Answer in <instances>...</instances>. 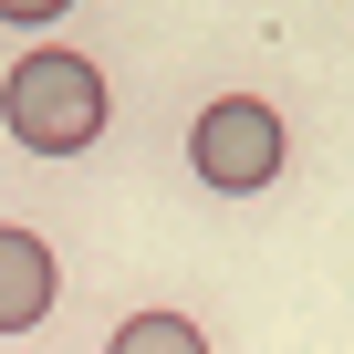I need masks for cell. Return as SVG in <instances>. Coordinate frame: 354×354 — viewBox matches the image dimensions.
Listing matches in <instances>:
<instances>
[{"label":"cell","mask_w":354,"mask_h":354,"mask_svg":"<svg viewBox=\"0 0 354 354\" xmlns=\"http://www.w3.org/2000/svg\"><path fill=\"white\" fill-rule=\"evenodd\" d=\"M0 115H11V146H32V156H84V146L104 136V73H94L84 53L42 42V53L11 63Z\"/></svg>","instance_id":"1"},{"label":"cell","mask_w":354,"mask_h":354,"mask_svg":"<svg viewBox=\"0 0 354 354\" xmlns=\"http://www.w3.org/2000/svg\"><path fill=\"white\" fill-rule=\"evenodd\" d=\"M188 167H198V188H219V198H261L281 177V115L261 94H219L188 125Z\"/></svg>","instance_id":"2"},{"label":"cell","mask_w":354,"mask_h":354,"mask_svg":"<svg viewBox=\"0 0 354 354\" xmlns=\"http://www.w3.org/2000/svg\"><path fill=\"white\" fill-rule=\"evenodd\" d=\"M53 313V250L32 230H0V333H32Z\"/></svg>","instance_id":"3"},{"label":"cell","mask_w":354,"mask_h":354,"mask_svg":"<svg viewBox=\"0 0 354 354\" xmlns=\"http://www.w3.org/2000/svg\"><path fill=\"white\" fill-rule=\"evenodd\" d=\"M104 354H209V333H198L188 313H125Z\"/></svg>","instance_id":"4"},{"label":"cell","mask_w":354,"mask_h":354,"mask_svg":"<svg viewBox=\"0 0 354 354\" xmlns=\"http://www.w3.org/2000/svg\"><path fill=\"white\" fill-rule=\"evenodd\" d=\"M0 21H11V32H42V21H63V0H0Z\"/></svg>","instance_id":"5"}]
</instances>
